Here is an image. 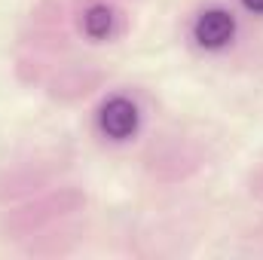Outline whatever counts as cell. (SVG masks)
Listing matches in <instances>:
<instances>
[{"instance_id":"obj_1","label":"cell","mask_w":263,"mask_h":260,"mask_svg":"<svg viewBox=\"0 0 263 260\" xmlns=\"http://www.w3.org/2000/svg\"><path fill=\"white\" fill-rule=\"evenodd\" d=\"M83 208H86V193L77 187H59V190L40 193L0 214V236L6 242H28L31 236L70 220Z\"/></svg>"},{"instance_id":"obj_2","label":"cell","mask_w":263,"mask_h":260,"mask_svg":"<svg viewBox=\"0 0 263 260\" xmlns=\"http://www.w3.org/2000/svg\"><path fill=\"white\" fill-rule=\"evenodd\" d=\"M205 165V150L190 138L165 135L144 153V169L159 184H181Z\"/></svg>"},{"instance_id":"obj_3","label":"cell","mask_w":263,"mask_h":260,"mask_svg":"<svg viewBox=\"0 0 263 260\" xmlns=\"http://www.w3.org/2000/svg\"><path fill=\"white\" fill-rule=\"evenodd\" d=\"M43 83H46L52 98H59V101H80V98L92 95L104 83V73L92 65H59L52 70H46Z\"/></svg>"},{"instance_id":"obj_4","label":"cell","mask_w":263,"mask_h":260,"mask_svg":"<svg viewBox=\"0 0 263 260\" xmlns=\"http://www.w3.org/2000/svg\"><path fill=\"white\" fill-rule=\"evenodd\" d=\"M141 126V110L126 95H114L98 110V132L110 141H129Z\"/></svg>"},{"instance_id":"obj_5","label":"cell","mask_w":263,"mask_h":260,"mask_svg":"<svg viewBox=\"0 0 263 260\" xmlns=\"http://www.w3.org/2000/svg\"><path fill=\"white\" fill-rule=\"evenodd\" d=\"M80 28L92 43H107L123 31V12L114 3H104V0L89 3L80 15Z\"/></svg>"},{"instance_id":"obj_6","label":"cell","mask_w":263,"mask_h":260,"mask_svg":"<svg viewBox=\"0 0 263 260\" xmlns=\"http://www.w3.org/2000/svg\"><path fill=\"white\" fill-rule=\"evenodd\" d=\"M236 34V22L227 9H205L193 22V40L202 49H223Z\"/></svg>"},{"instance_id":"obj_7","label":"cell","mask_w":263,"mask_h":260,"mask_svg":"<svg viewBox=\"0 0 263 260\" xmlns=\"http://www.w3.org/2000/svg\"><path fill=\"white\" fill-rule=\"evenodd\" d=\"M73 242H77L73 230L59 227V230H46V233L31 236L28 245H25V251H28V254H40V257H55V254L73 251Z\"/></svg>"},{"instance_id":"obj_8","label":"cell","mask_w":263,"mask_h":260,"mask_svg":"<svg viewBox=\"0 0 263 260\" xmlns=\"http://www.w3.org/2000/svg\"><path fill=\"white\" fill-rule=\"evenodd\" d=\"M248 193L254 196L257 202H263V162L251 172V178H248Z\"/></svg>"},{"instance_id":"obj_9","label":"cell","mask_w":263,"mask_h":260,"mask_svg":"<svg viewBox=\"0 0 263 260\" xmlns=\"http://www.w3.org/2000/svg\"><path fill=\"white\" fill-rule=\"evenodd\" d=\"M242 6L254 15H263V0H242Z\"/></svg>"},{"instance_id":"obj_10","label":"cell","mask_w":263,"mask_h":260,"mask_svg":"<svg viewBox=\"0 0 263 260\" xmlns=\"http://www.w3.org/2000/svg\"><path fill=\"white\" fill-rule=\"evenodd\" d=\"M248 239H254V242H263V220H260V224H254V227H251Z\"/></svg>"}]
</instances>
